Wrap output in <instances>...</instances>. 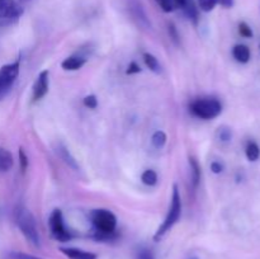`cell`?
<instances>
[{
    "label": "cell",
    "instance_id": "cell-19",
    "mask_svg": "<svg viewBox=\"0 0 260 259\" xmlns=\"http://www.w3.org/2000/svg\"><path fill=\"white\" fill-rule=\"evenodd\" d=\"M167 140H168L167 134L162 131L154 132V135H152L151 137L152 145H154V147H156V149H161V147L167 144Z\"/></svg>",
    "mask_w": 260,
    "mask_h": 259
},
{
    "label": "cell",
    "instance_id": "cell-5",
    "mask_svg": "<svg viewBox=\"0 0 260 259\" xmlns=\"http://www.w3.org/2000/svg\"><path fill=\"white\" fill-rule=\"evenodd\" d=\"M124 8L126 12L128 13L129 18L132 22L140 27L141 29L150 30L152 28L151 20H150L149 15H147L146 9H145L144 4L141 0H123Z\"/></svg>",
    "mask_w": 260,
    "mask_h": 259
},
{
    "label": "cell",
    "instance_id": "cell-11",
    "mask_svg": "<svg viewBox=\"0 0 260 259\" xmlns=\"http://www.w3.org/2000/svg\"><path fill=\"white\" fill-rule=\"evenodd\" d=\"M86 62V58H84L83 56L74 55L70 56V57H66L65 60L62 61L61 66H62L63 70L66 71H76L79 69L83 68Z\"/></svg>",
    "mask_w": 260,
    "mask_h": 259
},
{
    "label": "cell",
    "instance_id": "cell-14",
    "mask_svg": "<svg viewBox=\"0 0 260 259\" xmlns=\"http://www.w3.org/2000/svg\"><path fill=\"white\" fill-rule=\"evenodd\" d=\"M233 55L235 57L236 61L241 63H246L250 60V50H249L248 46L245 45H236L235 47L233 48Z\"/></svg>",
    "mask_w": 260,
    "mask_h": 259
},
{
    "label": "cell",
    "instance_id": "cell-33",
    "mask_svg": "<svg viewBox=\"0 0 260 259\" xmlns=\"http://www.w3.org/2000/svg\"><path fill=\"white\" fill-rule=\"evenodd\" d=\"M190 259H198V258H197V256H192V258H190Z\"/></svg>",
    "mask_w": 260,
    "mask_h": 259
},
{
    "label": "cell",
    "instance_id": "cell-21",
    "mask_svg": "<svg viewBox=\"0 0 260 259\" xmlns=\"http://www.w3.org/2000/svg\"><path fill=\"white\" fill-rule=\"evenodd\" d=\"M218 139L222 142H229L233 139V131L229 127H221L218 130Z\"/></svg>",
    "mask_w": 260,
    "mask_h": 259
},
{
    "label": "cell",
    "instance_id": "cell-10",
    "mask_svg": "<svg viewBox=\"0 0 260 259\" xmlns=\"http://www.w3.org/2000/svg\"><path fill=\"white\" fill-rule=\"evenodd\" d=\"M60 251L65 254L69 259H96V254L78 248H61Z\"/></svg>",
    "mask_w": 260,
    "mask_h": 259
},
{
    "label": "cell",
    "instance_id": "cell-22",
    "mask_svg": "<svg viewBox=\"0 0 260 259\" xmlns=\"http://www.w3.org/2000/svg\"><path fill=\"white\" fill-rule=\"evenodd\" d=\"M239 33H240V36H243V37L245 38L253 37V30H251L250 25L245 22H241L240 24H239Z\"/></svg>",
    "mask_w": 260,
    "mask_h": 259
},
{
    "label": "cell",
    "instance_id": "cell-26",
    "mask_svg": "<svg viewBox=\"0 0 260 259\" xmlns=\"http://www.w3.org/2000/svg\"><path fill=\"white\" fill-rule=\"evenodd\" d=\"M84 106L89 109H95L98 107V99L95 95H88L84 98Z\"/></svg>",
    "mask_w": 260,
    "mask_h": 259
},
{
    "label": "cell",
    "instance_id": "cell-20",
    "mask_svg": "<svg viewBox=\"0 0 260 259\" xmlns=\"http://www.w3.org/2000/svg\"><path fill=\"white\" fill-rule=\"evenodd\" d=\"M218 2L220 0H198V8L205 13L212 12L216 5H218Z\"/></svg>",
    "mask_w": 260,
    "mask_h": 259
},
{
    "label": "cell",
    "instance_id": "cell-6",
    "mask_svg": "<svg viewBox=\"0 0 260 259\" xmlns=\"http://www.w3.org/2000/svg\"><path fill=\"white\" fill-rule=\"evenodd\" d=\"M19 60L4 65L0 69V101L9 93L19 75Z\"/></svg>",
    "mask_w": 260,
    "mask_h": 259
},
{
    "label": "cell",
    "instance_id": "cell-8",
    "mask_svg": "<svg viewBox=\"0 0 260 259\" xmlns=\"http://www.w3.org/2000/svg\"><path fill=\"white\" fill-rule=\"evenodd\" d=\"M23 12V7L15 0H0V25L13 24L22 17Z\"/></svg>",
    "mask_w": 260,
    "mask_h": 259
},
{
    "label": "cell",
    "instance_id": "cell-23",
    "mask_svg": "<svg viewBox=\"0 0 260 259\" xmlns=\"http://www.w3.org/2000/svg\"><path fill=\"white\" fill-rule=\"evenodd\" d=\"M168 32H169V36L170 38H172L173 42H174L175 45H179V41H180L179 33H178L177 27H175L173 23H169V24H168Z\"/></svg>",
    "mask_w": 260,
    "mask_h": 259
},
{
    "label": "cell",
    "instance_id": "cell-30",
    "mask_svg": "<svg viewBox=\"0 0 260 259\" xmlns=\"http://www.w3.org/2000/svg\"><path fill=\"white\" fill-rule=\"evenodd\" d=\"M137 259H154V255H152L151 251L147 250V249H142V250H140L139 254H137Z\"/></svg>",
    "mask_w": 260,
    "mask_h": 259
},
{
    "label": "cell",
    "instance_id": "cell-24",
    "mask_svg": "<svg viewBox=\"0 0 260 259\" xmlns=\"http://www.w3.org/2000/svg\"><path fill=\"white\" fill-rule=\"evenodd\" d=\"M18 159H19L20 169H22V172H25L28 168V156L25 155L23 147H19V151H18Z\"/></svg>",
    "mask_w": 260,
    "mask_h": 259
},
{
    "label": "cell",
    "instance_id": "cell-4",
    "mask_svg": "<svg viewBox=\"0 0 260 259\" xmlns=\"http://www.w3.org/2000/svg\"><path fill=\"white\" fill-rule=\"evenodd\" d=\"M190 112L201 119H213L222 112V104L216 98H201L190 104Z\"/></svg>",
    "mask_w": 260,
    "mask_h": 259
},
{
    "label": "cell",
    "instance_id": "cell-13",
    "mask_svg": "<svg viewBox=\"0 0 260 259\" xmlns=\"http://www.w3.org/2000/svg\"><path fill=\"white\" fill-rule=\"evenodd\" d=\"M13 165H14V159H13L12 152L8 151L7 149L0 147V172H9Z\"/></svg>",
    "mask_w": 260,
    "mask_h": 259
},
{
    "label": "cell",
    "instance_id": "cell-17",
    "mask_svg": "<svg viewBox=\"0 0 260 259\" xmlns=\"http://www.w3.org/2000/svg\"><path fill=\"white\" fill-rule=\"evenodd\" d=\"M246 157L249 159V161H256V160L260 157V147L256 142L250 141L248 145H246L245 149Z\"/></svg>",
    "mask_w": 260,
    "mask_h": 259
},
{
    "label": "cell",
    "instance_id": "cell-32",
    "mask_svg": "<svg viewBox=\"0 0 260 259\" xmlns=\"http://www.w3.org/2000/svg\"><path fill=\"white\" fill-rule=\"evenodd\" d=\"M218 4L222 5L223 8H233L234 7V0H220Z\"/></svg>",
    "mask_w": 260,
    "mask_h": 259
},
{
    "label": "cell",
    "instance_id": "cell-2",
    "mask_svg": "<svg viewBox=\"0 0 260 259\" xmlns=\"http://www.w3.org/2000/svg\"><path fill=\"white\" fill-rule=\"evenodd\" d=\"M15 222H17L18 228L22 231L24 238L27 239L33 246L40 248L41 236L33 213L30 212L28 208L18 207L17 210H15Z\"/></svg>",
    "mask_w": 260,
    "mask_h": 259
},
{
    "label": "cell",
    "instance_id": "cell-16",
    "mask_svg": "<svg viewBox=\"0 0 260 259\" xmlns=\"http://www.w3.org/2000/svg\"><path fill=\"white\" fill-rule=\"evenodd\" d=\"M144 61H145V65L155 74H160L161 71V66H160V62L157 61V58L155 57L152 53L150 52H145L144 53Z\"/></svg>",
    "mask_w": 260,
    "mask_h": 259
},
{
    "label": "cell",
    "instance_id": "cell-29",
    "mask_svg": "<svg viewBox=\"0 0 260 259\" xmlns=\"http://www.w3.org/2000/svg\"><path fill=\"white\" fill-rule=\"evenodd\" d=\"M194 3V0H174V7L175 8H179V9H184L187 8L188 5Z\"/></svg>",
    "mask_w": 260,
    "mask_h": 259
},
{
    "label": "cell",
    "instance_id": "cell-12",
    "mask_svg": "<svg viewBox=\"0 0 260 259\" xmlns=\"http://www.w3.org/2000/svg\"><path fill=\"white\" fill-rule=\"evenodd\" d=\"M56 152H57L58 156H60L61 159L63 160V163H65L66 165H69V167H70L71 169H74V170H78L79 169L78 161H76L75 157H74L73 155H71V152L69 151L68 147H66L65 145L58 144L57 147H56Z\"/></svg>",
    "mask_w": 260,
    "mask_h": 259
},
{
    "label": "cell",
    "instance_id": "cell-25",
    "mask_svg": "<svg viewBox=\"0 0 260 259\" xmlns=\"http://www.w3.org/2000/svg\"><path fill=\"white\" fill-rule=\"evenodd\" d=\"M156 2L165 13H170L174 10V0H156Z\"/></svg>",
    "mask_w": 260,
    "mask_h": 259
},
{
    "label": "cell",
    "instance_id": "cell-28",
    "mask_svg": "<svg viewBox=\"0 0 260 259\" xmlns=\"http://www.w3.org/2000/svg\"><path fill=\"white\" fill-rule=\"evenodd\" d=\"M13 259H41L37 258L35 255H30V254H25V253H20V251H14V253L10 254Z\"/></svg>",
    "mask_w": 260,
    "mask_h": 259
},
{
    "label": "cell",
    "instance_id": "cell-9",
    "mask_svg": "<svg viewBox=\"0 0 260 259\" xmlns=\"http://www.w3.org/2000/svg\"><path fill=\"white\" fill-rule=\"evenodd\" d=\"M50 86V73L47 70L41 71L33 84V101H40L47 94Z\"/></svg>",
    "mask_w": 260,
    "mask_h": 259
},
{
    "label": "cell",
    "instance_id": "cell-18",
    "mask_svg": "<svg viewBox=\"0 0 260 259\" xmlns=\"http://www.w3.org/2000/svg\"><path fill=\"white\" fill-rule=\"evenodd\" d=\"M141 180H142V183H144V184L152 187V185H155L157 183L156 172H155V170H152V169L145 170V172L142 173V175H141Z\"/></svg>",
    "mask_w": 260,
    "mask_h": 259
},
{
    "label": "cell",
    "instance_id": "cell-15",
    "mask_svg": "<svg viewBox=\"0 0 260 259\" xmlns=\"http://www.w3.org/2000/svg\"><path fill=\"white\" fill-rule=\"evenodd\" d=\"M189 167L190 174H192V185L196 189L198 187V184H200L201 180V167L194 157H189Z\"/></svg>",
    "mask_w": 260,
    "mask_h": 259
},
{
    "label": "cell",
    "instance_id": "cell-27",
    "mask_svg": "<svg viewBox=\"0 0 260 259\" xmlns=\"http://www.w3.org/2000/svg\"><path fill=\"white\" fill-rule=\"evenodd\" d=\"M139 73H141V68H140L139 63L132 61V62L128 65V68H127L126 74L127 75H132V74H139Z\"/></svg>",
    "mask_w": 260,
    "mask_h": 259
},
{
    "label": "cell",
    "instance_id": "cell-7",
    "mask_svg": "<svg viewBox=\"0 0 260 259\" xmlns=\"http://www.w3.org/2000/svg\"><path fill=\"white\" fill-rule=\"evenodd\" d=\"M48 225H50L51 235H52V238L56 239L57 241L65 243V241H69L73 238L70 231L66 229L65 222H63L62 212H61V210H58V208L53 210L52 213L50 215Z\"/></svg>",
    "mask_w": 260,
    "mask_h": 259
},
{
    "label": "cell",
    "instance_id": "cell-31",
    "mask_svg": "<svg viewBox=\"0 0 260 259\" xmlns=\"http://www.w3.org/2000/svg\"><path fill=\"white\" fill-rule=\"evenodd\" d=\"M211 170H212L215 174H220V173L223 172V165L218 161H213L211 164Z\"/></svg>",
    "mask_w": 260,
    "mask_h": 259
},
{
    "label": "cell",
    "instance_id": "cell-1",
    "mask_svg": "<svg viewBox=\"0 0 260 259\" xmlns=\"http://www.w3.org/2000/svg\"><path fill=\"white\" fill-rule=\"evenodd\" d=\"M90 220L95 229L94 239L99 241H109L117 239V218L109 210H94L90 213Z\"/></svg>",
    "mask_w": 260,
    "mask_h": 259
},
{
    "label": "cell",
    "instance_id": "cell-3",
    "mask_svg": "<svg viewBox=\"0 0 260 259\" xmlns=\"http://www.w3.org/2000/svg\"><path fill=\"white\" fill-rule=\"evenodd\" d=\"M180 215H182V198H180L179 189H178L177 185L174 184V187H173L172 203H170L169 211H168L167 216H165V220L162 221V223L159 226L156 233H155L154 240H161L162 236H164L168 231H170V229L179 221Z\"/></svg>",
    "mask_w": 260,
    "mask_h": 259
}]
</instances>
